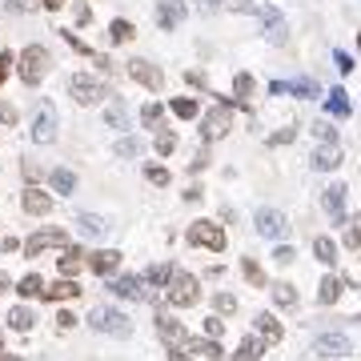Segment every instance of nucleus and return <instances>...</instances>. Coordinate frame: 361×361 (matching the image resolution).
Returning a JSON list of instances; mask_svg holds the SVG:
<instances>
[{"label": "nucleus", "mask_w": 361, "mask_h": 361, "mask_svg": "<svg viewBox=\"0 0 361 361\" xmlns=\"http://www.w3.org/2000/svg\"><path fill=\"white\" fill-rule=\"evenodd\" d=\"M40 289H45V281L36 277V273L20 277V285H17V293H20V297H40Z\"/></svg>", "instance_id": "39"}, {"label": "nucleus", "mask_w": 361, "mask_h": 361, "mask_svg": "<svg viewBox=\"0 0 361 361\" xmlns=\"http://www.w3.org/2000/svg\"><path fill=\"white\" fill-rule=\"evenodd\" d=\"M293 97H301V100H309V97H317V84L313 81H293V84H285Z\"/></svg>", "instance_id": "41"}, {"label": "nucleus", "mask_w": 361, "mask_h": 361, "mask_svg": "<svg viewBox=\"0 0 361 361\" xmlns=\"http://www.w3.org/2000/svg\"><path fill=\"white\" fill-rule=\"evenodd\" d=\"M221 317H205V333H209V337H221Z\"/></svg>", "instance_id": "54"}, {"label": "nucleus", "mask_w": 361, "mask_h": 361, "mask_svg": "<svg viewBox=\"0 0 361 361\" xmlns=\"http://www.w3.org/2000/svg\"><path fill=\"white\" fill-rule=\"evenodd\" d=\"M205 164H209V145H201V148H197V157L189 161V173H201Z\"/></svg>", "instance_id": "47"}, {"label": "nucleus", "mask_w": 361, "mask_h": 361, "mask_svg": "<svg viewBox=\"0 0 361 361\" xmlns=\"http://www.w3.org/2000/svg\"><path fill=\"white\" fill-rule=\"evenodd\" d=\"M8 325L17 329V333H29V329L36 325V313H33V309H24V305H20V309H13V313H8Z\"/></svg>", "instance_id": "31"}, {"label": "nucleus", "mask_w": 361, "mask_h": 361, "mask_svg": "<svg viewBox=\"0 0 361 361\" xmlns=\"http://www.w3.org/2000/svg\"><path fill=\"white\" fill-rule=\"evenodd\" d=\"M229 129H233V100H221V105L209 109L205 121H201V141L213 145V141H221V137H229Z\"/></svg>", "instance_id": "3"}, {"label": "nucleus", "mask_w": 361, "mask_h": 361, "mask_svg": "<svg viewBox=\"0 0 361 361\" xmlns=\"http://www.w3.org/2000/svg\"><path fill=\"white\" fill-rule=\"evenodd\" d=\"M72 325H77V317H72V313H56V329H72Z\"/></svg>", "instance_id": "55"}, {"label": "nucleus", "mask_w": 361, "mask_h": 361, "mask_svg": "<svg viewBox=\"0 0 361 361\" xmlns=\"http://www.w3.org/2000/svg\"><path fill=\"white\" fill-rule=\"evenodd\" d=\"M164 301H169V305H177V309L197 305V301H201V281L193 277V273H185V269H173L169 281H164Z\"/></svg>", "instance_id": "1"}, {"label": "nucleus", "mask_w": 361, "mask_h": 361, "mask_svg": "<svg viewBox=\"0 0 361 361\" xmlns=\"http://www.w3.org/2000/svg\"><path fill=\"white\" fill-rule=\"evenodd\" d=\"M313 257L321 265H337V245H333V237H313Z\"/></svg>", "instance_id": "26"}, {"label": "nucleus", "mask_w": 361, "mask_h": 361, "mask_svg": "<svg viewBox=\"0 0 361 361\" xmlns=\"http://www.w3.org/2000/svg\"><path fill=\"white\" fill-rule=\"evenodd\" d=\"M20 205H24V213H29V217L52 213V197L40 189V185H29V189H24V197H20Z\"/></svg>", "instance_id": "14"}, {"label": "nucleus", "mask_w": 361, "mask_h": 361, "mask_svg": "<svg viewBox=\"0 0 361 361\" xmlns=\"http://www.w3.org/2000/svg\"><path fill=\"white\" fill-rule=\"evenodd\" d=\"M185 237H189V245L209 249V253H221V249H225V229H221L217 221H193Z\"/></svg>", "instance_id": "5"}, {"label": "nucleus", "mask_w": 361, "mask_h": 361, "mask_svg": "<svg viewBox=\"0 0 361 361\" xmlns=\"http://www.w3.org/2000/svg\"><path fill=\"white\" fill-rule=\"evenodd\" d=\"M213 305H217V313H233V309H237V297H233V293H217Z\"/></svg>", "instance_id": "45"}, {"label": "nucleus", "mask_w": 361, "mask_h": 361, "mask_svg": "<svg viewBox=\"0 0 361 361\" xmlns=\"http://www.w3.org/2000/svg\"><path fill=\"white\" fill-rule=\"evenodd\" d=\"M33 141H40V145H49V141H56V105H40L36 109V121H33Z\"/></svg>", "instance_id": "10"}, {"label": "nucleus", "mask_w": 361, "mask_h": 361, "mask_svg": "<svg viewBox=\"0 0 361 361\" xmlns=\"http://www.w3.org/2000/svg\"><path fill=\"white\" fill-rule=\"evenodd\" d=\"M345 193H349V189H345V185H329L325 189V209H329V217H333V225H341L345 221Z\"/></svg>", "instance_id": "17"}, {"label": "nucleus", "mask_w": 361, "mask_h": 361, "mask_svg": "<svg viewBox=\"0 0 361 361\" xmlns=\"http://www.w3.org/2000/svg\"><path fill=\"white\" fill-rule=\"evenodd\" d=\"M36 4H40V0H8V13H13V8H17V13H33Z\"/></svg>", "instance_id": "52"}, {"label": "nucleus", "mask_w": 361, "mask_h": 361, "mask_svg": "<svg viewBox=\"0 0 361 361\" xmlns=\"http://www.w3.org/2000/svg\"><path fill=\"white\" fill-rule=\"evenodd\" d=\"M129 77L137 84H145L148 93H161V89H164V72L153 65V61H141V56H137V61H129Z\"/></svg>", "instance_id": "8"}, {"label": "nucleus", "mask_w": 361, "mask_h": 361, "mask_svg": "<svg viewBox=\"0 0 361 361\" xmlns=\"http://www.w3.org/2000/svg\"><path fill=\"white\" fill-rule=\"evenodd\" d=\"M233 93H237V100L253 97V77H249V72H237V77H233Z\"/></svg>", "instance_id": "40"}, {"label": "nucleus", "mask_w": 361, "mask_h": 361, "mask_svg": "<svg viewBox=\"0 0 361 361\" xmlns=\"http://www.w3.org/2000/svg\"><path fill=\"white\" fill-rule=\"evenodd\" d=\"M141 148H145L141 145V137H121V141L113 145V153L121 157V161H132V157H141Z\"/></svg>", "instance_id": "29"}, {"label": "nucleus", "mask_w": 361, "mask_h": 361, "mask_svg": "<svg viewBox=\"0 0 361 361\" xmlns=\"http://www.w3.org/2000/svg\"><path fill=\"white\" fill-rule=\"evenodd\" d=\"M24 177L36 185V180H40V164H36V161H24Z\"/></svg>", "instance_id": "56"}, {"label": "nucleus", "mask_w": 361, "mask_h": 361, "mask_svg": "<svg viewBox=\"0 0 361 361\" xmlns=\"http://www.w3.org/2000/svg\"><path fill=\"white\" fill-rule=\"evenodd\" d=\"M153 148H157L161 157H173V148H177V132H173V129H157V141H153Z\"/></svg>", "instance_id": "34"}, {"label": "nucleus", "mask_w": 361, "mask_h": 361, "mask_svg": "<svg viewBox=\"0 0 361 361\" xmlns=\"http://www.w3.org/2000/svg\"><path fill=\"white\" fill-rule=\"evenodd\" d=\"M221 4H225V8H233V13H253V8H257L253 0H221Z\"/></svg>", "instance_id": "49"}, {"label": "nucleus", "mask_w": 361, "mask_h": 361, "mask_svg": "<svg viewBox=\"0 0 361 361\" xmlns=\"http://www.w3.org/2000/svg\"><path fill=\"white\" fill-rule=\"evenodd\" d=\"M201 13H213V8H221V0H197Z\"/></svg>", "instance_id": "59"}, {"label": "nucleus", "mask_w": 361, "mask_h": 361, "mask_svg": "<svg viewBox=\"0 0 361 361\" xmlns=\"http://www.w3.org/2000/svg\"><path fill=\"white\" fill-rule=\"evenodd\" d=\"M241 273H245V281L253 285V289H269V281H265L261 265L253 261V257H241Z\"/></svg>", "instance_id": "28"}, {"label": "nucleus", "mask_w": 361, "mask_h": 361, "mask_svg": "<svg viewBox=\"0 0 361 361\" xmlns=\"http://www.w3.org/2000/svg\"><path fill=\"white\" fill-rule=\"evenodd\" d=\"M105 125H109V129H129V109H125V100H121V97L109 100V109H105Z\"/></svg>", "instance_id": "21"}, {"label": "nucleus", "mask_w": 361, "mask_h": 361, "mask_svg": "<svg viewBox=\"0 0 361 361\" xmlns=\"http://www.w3.org/2000/svg\"><path fill=\"white\" fill-rule=\"evenodd\" d=\"M113 293L116 297H145V281L141 277H121L113 285Z\"/></svg>", "instance_id": "30"}, {"label": "nucleus", "mask_w": 361, "mask_h": 361, "mask_svg": "<svg viewBox=\"0 0 361 361\" xmlns=\"http://www.w3.org/2000/svg\"><path fill=\"white\" fill-rule=\"evenodd\" d=\"M93 20V13H89V4H77V24H89Z\"/></svg>", "instance_id": "58"}, {"label": "nucleus", "mask_w": 361, "mask_h": 361, "mask_svg": "<svg viewBox=\"0 0 361 361\" xmlns=\"http://www.w3.org/2000/svg\"><path fill=\"white\" fill-rule=\"evenodd\" d=\"M293 257H297V253L289 245H281L277 253H273V261H277V265H293Z\"/></svg>", "instance_id": "51"}, {"label": "nucleus", "mask_w": 361, "mask_h": 361, "mask_svg": "<svg viewBox=\"0 0 361 361\" xmlns=\"http://www.w3.org/2000/svg\"><path fill=\"white\" fill-rule=\"evenodd\" d=\"M145 180L157 185V189H169V185H173V173H169L164 164H145Z\"/></svg>", "instance_id": "33"}, {"label": "nucleus", "mask_w": 361, "mask_h": 361, "mask_svg": "<svg viewBox=\"0 0 361 361\" xmlns=\"http://www.w3.org/2000/svg\"><path fill=\"white\" fill-rule=\"evenodd\" d=\"M49 189L52 193H61V197H72V193H77V173H72V169H52Z\"/></svg>", "instance_id": "18"}, {"label": "nucleus", "mask_w": 361, "mask_h": 361, "mask_svg": "<svg viewBox=\"0 0 361 361\" xmlns=\"http://www.w3.org/2000/svg\"><path fill=\"white\" fill-rule=\"evenodd\" d=\"M84 265H89L97 277H109V273L121 269V253H116V249H100V253H89V261Z\"/></svg>", "instance_id": "15"}, {"label": "nucleus", "mask_w": 361, "mask_h": 361, "mask_svg": "<svg viewBox=\"0 0 361 361\" xmlns=\"http://www.w3.org/2000/svg\"><path fill=\"white\" fill-rule=\"evenodd\" d=\"M169 273H173V265H153V269H148V281H153V285H161V289H164V281H169Z\"/></svg>", "instance_id": "42"}, {"label": "nucleus", "mask_w": 361, "mask_h": 361, "mask_svg": "<svg viewBox=\"0 0 361 361\" xmlns=\"http://www.w3.org/2000/svg\"><path fill=\"white\" fill-rule=\"evenodd\" d=\"M161 121H164L161 105H145V109H141V125H145V129H161Z\"/></svg>", "instance_id": "38"}, {"label": "nucleus", "mask_w": 361, "mask_h": 361, "mask_svg": "<svg viewBox=\"0 0 361 361\" xmlns=\"http://www.w3.org/2000/svg\"><path fill=\"white\" fill-rule=\"evenodd\" d=\"M269 293H273V301H277L281 309H293V305H297V289L289 285V281H273V285H269Z\"/></svg>", "instance_id": "25"}, {"label": "nucleus", "mask_w": 361, "mask_h": 361, "mask_svg": "<svg viewBox=\"0 0 361 361\" xmlns=\"http://www.w3.org/2000/svg\"><path fill=\"white\" fill-rule=\"evenodd\" d=\"M89 325L97 329V333H113V337H129L132 333V321L121 309H113V305H97V309L89 313Z\"/></svg>", "instance_id": "4"}, {"label": "nucleus", "mask_w": 361, "mask_h": 361, "mask_svg": "<svg viewBox=\"0 0 361 361\" xmlns=\"http://www.w3.org/2000/svg\"><path fill=\"white\" fill-rule=\"evenodd\" d=\"M157 333H161L169 345H180L185 337H189V333H185V325H180V321H173V317H157Z\"/></svg>", "instance_id": "23"}, {"label": "nucleus", "mask_w": 361, "mask_h": 361, "mask_svg": "<svg viewBox=\"0 0 361 361\" xmlns=\"http://www.w3.org/2000/svg\"><path fill=\"white\" fill-rule=\"evenodd\" d=\"M337 68H341V72H349V68H353V61H349L345 52H337Z\"/></svg>", "instance_id": "60"}, {"label": "nucleus", "mask_w": 361, "mask_h": 361, "mask_svg": "<svg viewBox=\"0 0 361 361\" xmlns=\"http://www.w3.org/2000/svg\"><path fill=\"white\" fill-rule=\"evenodd\" d=\"M173 113H177L180 121H193V116L201 113V105L193 97H177V100H173Z\"/></svg>", "instance_id": "36"}, {"label": "nucleus", "mask_w": 361, "mask_h": 361, "mask_svg": "<svg viewBox=\"0 0 361 361\" xmlns=\"http://www.w3.org/2000/svg\"><path fill=\"white\" fill-rule=\"evenodd\" d=\"M345 245H349V249H361V213L353 217V229L345 233Z\"/></svg>", "instance_id": "46"}, {"label": "nucleus", "mask_w": 361, "mask_h": 361, "mask_svg": "<svg viewBox=\"0 0 361 361\" xmlns=\"http://www.w3.org/2000/svg\"><path fill=\"white\" fill-rule=\"evenodd\" d=\"M0 361H20L17 353H4V349H0Z\"/></svg>", "instance_id": "62"}, {"label": "nucleus", "mask_w": 361, "mask_h": 361, "mask_svg": "<svg viewBox=\"0 0 361 361\" xmlns=\"http://www.w3.org/2000/svg\"><path fill=\"white\" fill-rule=\"evenodd\" d=\"M45 249H68V233L65 229H40L24 241V253H29V257H40Z\"/></svg>", "instance_id": "7"}, {"label": "nucleus", "mask_w": 361, "mask_h": 361, "mask_svg": "<svg viewBox=\"0 0 361 361\" xmlns=\"http://www.w3.org/2000/svg\"><path fill=\"white\" fill-rule=\"evenodd\" d=\"M157 24L164 33H173L185 24V0H157Z\"/></svg>", "instance_id": "13"}, {"label": "nucleus", "mask_w": 361, "mask_h": 361, "mask_svg": "<svg viewBox=\"0 0 361 361\" xmlns=\"http://www.w3.org/2000/svg\"><path fill=\"white\" fill-rule=\"evenodd\" d=\"M77 225H81V233H89V237H105V233L113 229L109 217H100V213H77Z\"/></svg>", "instance_id": "19"}, {"label": "nucleus", "mask_w": 361, "mask_h": 361, "mask_svg": "<svg viewBox=\"0 0 361 361\" xmlns=\"http://www.w3.org/2000/svg\"><path fill=\"white\" fill-rule=\"evenodd\" d=\"M132 36H137V29H132L129 20H113V24H109V40H113V45H129Z\"/></svg>", "instance_id": "32"}, {"label": "nucleus", "mask_w": 361, "mask_h": 361, "mask_svg": "<svg viewBox=\"0 0 361 361\" xmlns=\"http://www.w3.org/2000/svg\"><path fill=\"white\" fill-rule=\"evenodd\" d=\"M193 353H189V345L180 341V345H169V361H189Z\"/></svg>", "instance_id": "48"}, {"label": "nucleus", "mask_w": 361, "mask_h": 361, "mask_svg": "<svg viewBox=\"0 0 361 361\" xmlns=\"http://www.w3.org/2000/svg\"><path fill=\"white\" fill-rule=\"evenodd\" d=\"M68 93H72V100L84 105V109H93V105H100V100L109 97V93H105V84H100L97 77H89V72H77V77L68 81Z\"/></svg>", "instance_id": "6"}, {"label": "nucleus", "mask_w": 361, "mask_h": 361, "mask_svg": "<svg viewBox=\"0 0 361 361\" xmlns=\"http://www.w3.org/2000/svg\"><path fill=\"white\" fill-rule=\"evenodd\" d=\"M52 68V52L45 49V45H29V49L17 56V72L24 84H40L45 77H49Z\"/></svg>", "instance_id": "2"}, {"label": "nucleus", "mask_w": 361, "mask_h": 361, "mask_svg": "<svg viewBox=\"0 0 361 361\" xmlns=\"http://www.w3.org/2000/svg\"><path fill=\"white\" fill-rule=\"evenodd\" d=\"M337 164H341V148L337 145H321L317 153H313V169H321V173L337 169Z\"/></svg>", "instance_id": "22"}, {"label": "nucleus", "mask_w": 361, "mask_h": 361, "mask_svg": "<svg viewBox=\"0 0 361 361\" xmlns=\"http://www.w3.org/2000/svg\"><path fill=\"white\" fill-rule=\"evenodd\" d=\"M20 113H17V105H8V100H0V125H17Z\"/></svg>", "instance_id": "44"}, {"label": "nucleus", "mask_w": 361, "mask_h": 361, "mask_svg": "<svg viewBox=\"0 0 361 361\" xmlns=\"http://www.w3.org/2000/svg\"><path fill=\"white\" fill-rule=\"evenodd\" d=\"M0 349H4V333H0Z\"/></svg>", "instance_id": "63"}, {"label": "nucleus", "mask_w": 361, "mask_h": 361, "mask_svg": "<svg viewBox=\"0 0 361 361\" xmlns=\"http://www.w3.org/2000/svg\"><path fill=\"white\" fill-rule=\"evenodd\" d=\"M84 269V249H65V257H61V277H77Z\"/></svg>", "instance_id": "27"}, {"label": "nucleus", "mask_w": 361, "mask_h": 361, "mask_svg": "<svg viewBox=\"0 0 361 361\" xmlns=\"http://www.w3.org/2000/svg\"><path fill=\"white\" fill-rule=\"evenodd\" d=\"M40 4H45V8H49V13H56V8H65L68 0H40Z\"/></svg>", "instance_id": "61"}, {"label": "nucleus", "mask_w": 361, "mask_h": 361, "mask_svg": "<svg viewBox=\"0 0 361 361\" xmlns=\"http://www.w3.org/2000/svg\"><path fill=\"white\" fill-rule=\"evenodd\" d=\"M325 105H329V113L337 116V121H341V116H349V100H345V93H341V89H333Z\"/></svg>", "instance_id": "37"}, {"label": "nucleus", "mask_w": 361, "mask_h": 361, "mask_svg": "<svg viewBox=\"0 0 361 361\" xmlns=\"http://www.w3.org/2000/svg\"><path fill=\"white\" fill-rule=\"evenodd\" d=\"M257 233L269 237V241H285L289 237V217L277 213V209H261L257 213Z\"/></svg>", "instance_id": "9"}, {"label": "nucleus", "mask_w": 361, "mask_h": 361, "mask_svg": "<svg viewBox=\"0 0 361 361\" xmlns=\"http://www.w3.org/2000/svg\"><path fill=\"white\" fill-rule=\"evenodd\" d=\"M265 353V341L261 337H245V341H237V353H233V361H261Z\"/></svg>", "instance_id": "24"}, {"label": "nucleus", "mask_w": 361, "mask_h": 361, "mask_svg": "<svg viewBox=\"0 0 361 361\" xmlns=\"http://www.w3.org/2000/svg\"><path fill=\"white\" fill-rule=\"evenodd\" d=\"M261 20H265V36H269V45H289V24H285V17H281V8H261Z\"/></svg>", "instance_id": "12"}, {"label": "nucleus", "mask_w": 361, "mask_h": 361, "mask_svg": "<svg viewBox=\"0 0 361 361\" xmlns=\"http://www.w3.org/2000/svg\"><path fill=\"white\" fill-rule=\"evenodd\" d=\"M349 349H353V345H349V337H345V333H333V329H329V333H321V337H317V341H313V353H317V358H345V353H349Z\"/></svg>", "instance_id": "11"}, {"label": "nucleus", "mask_w": 361, "mask_h": 361, "mask_svg": "<svg viewBox=\"0 0 361 361\" xmlns=\"http://www.w3.org/2000/svg\"><path fill=\"white\" fill-rule=\"evenodd\" d=\"M40 297H45V301H68V297H81V285L72 277H61V281H52V285H45Z\"/></svg>", "instance_id": "16"}, {"label": "nucleus", "mask_w": 361, "mask_h": 361, "mask_svg": "<svg viewBox=\"0 0 361 361\" xmlns=\"http://www.w3.org/2000/svg\"><path fill=\"white\" fill-rule=\"evenodd\" d=\"M257 337H261V341H269V345H277L281 337H285V329H281V321H277V317L261 313V317H257Z\"/></svg>", "instance_id": "20"}, {"label": "nucleus", "mask_w": 361, "mask_h": 361, "mask_svg": "<svg viewBox=\"0 0 361 361\" xmlns=\"http://www.w3.org/2000/svg\"><path fill=\"white\" fill-rule=\"evenodd\" d=\"M341 289H345V285H341V277H333V273H329V277L321 281V293H317V297H321V305L337 301V297H341Z\"/></svg>", "instance_id": "35"}, {"label": "nucleus", "mask_w": 361, "mask_h": 361, "mask_svg": "<svg viewBox=\"0 0 361 361\" xmlns=\"http://www.w3.org/2000/svg\"><path fill=\"white\" fill-rule=\"evenodd\" d=\"M313 132H317V137H321V141H333V145H337V129H333V125H329V121H317V125H313Z\"/></svg>", "instance_id": "43"}, {"label": "nucleus", "mask_w": 361, "mask_h": 361, "mask_svg": "<svg viewBox=\"0 0 361 361\" xmlns=\"http://www.w3.org/2000/svg\"><path fill=\"white\" fill-rule=\"evenodd\" d=\"M293 137H297L293 129H281V132H273V137H269V145H289Z\"/></svg>", "instance_id": "53"}, {"label": "nucleus", "mask_w": 361, "mask_h": 361, "mask_svg": "<svg viewBox=\"0 0 361 361\" xmlns=\"http://www.w3.org/2000/svg\"><path fill=\"white\" fill-rule=\"evenodd\" d=\"M17 249H20L17 237H4V241H0V253H17Z\"/></svg>", "instance_id": "57"}, {"label": "nucleus", "mask_w": 361, "mask_h": 361, "mask_svg": "<svg viewBox=\"0 0 361 361\" xmlns=\"http://www.w3.org/2000/svg\"><path fill=\"white\" fill-rule=\"evenodd\" d=\"M8 72H13V52L4 49V52H0V84L8 81Z\"/></svg>", "instance_id": "50"}]
</instances>
